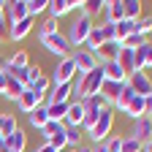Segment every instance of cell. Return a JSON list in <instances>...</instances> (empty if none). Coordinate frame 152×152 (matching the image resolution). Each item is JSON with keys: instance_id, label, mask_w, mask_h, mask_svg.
<instances>
[{"instance_id": "1", "label": "cell", "mask_w": 152, "mask_h": 152, "mask_svg": "<svg viewBox=\"0 0 152 152\" xmlns=\"http://www.w3.org/2000/svg\"><path fill=\"white\" fill-rule=\"evenodd\" d=\"M95 25H92V16H87V14H82L79 11V16L73 19V25H71V30H68V44L71 46H82V44H87V38H90V30H92Z\"/></svg>"}, {"instance_id": "2", "label": "cell", "mask_w": 152, "mask_h": 152, "mask_svg": "<svg viewBox=\"0 0 152 152\" xmlns=\"http://www.w3.org/2000/svg\"><path fill=\"white\" fill-rule=\"evenodd\" d=\"M111 128H114V111H111V109H103V111H101V117L95 120V125H92L87 133H90V139H92V141L106 144L109 136H111Z\"/></svg>"}, {"instance_id": "3", "label": "cell", "mask_w": 152, "mask_h": 152, "mask_svg": "<svg viewBox=\"0 0 152 152\" xmlns=\"http://www.w3.org/2000/svg\"><path fill=\"white\" fill-rule=\"evenodd\" d=\"M41 46H44L46 52L57 54L60 60H63V57H71V44H68V38H65L63 33H52V35L41 38Z\"/></svg>"}, {"instance_id": "4", "label": "cell", "mask_w": 152, "mask_h": 152, "mask_svg": "<svg viewBox=\"0 0 152 152\" xmlns=\"http://www.w3.org/2000/svg\"><path fill=\"white\" fill-rule=\"evenodd\" d=\"M73 76H76L73 57H63V60L57 63L54 73H52V84H68V82H73Z\"/></svg>"}, {"instance_id": "5", "label": "cell", "mask_w": 152, "mask_h": 152, "mask_svg": "<svg viewBox=\"0 0 152 152\" xmlns=\"http://www.w3.org/2000/svg\"><path fill=\"white\" fill-rule=\"evenodd\" d=\"M128 87L136 92V95H141V98H149V95H152V79H149L144 71H136V73H133L130 79H128Z\"/></svg>"}, {"instance_id": "6", "label": "cell", "mask_w": 152, "mask_h": 152, "mask_svg": "<svg viewBox=\"0 0 152 152\" xmlns=\"http://www.w3.org/2000/svg\"><path fill=\"white\" fill-rule=\"evenodd\" d=\"M120 49H122L120 41H106V44H101L98 49H95V60H98L101 65L103 63H114V60H117V54H120Z\"/></svg>"}, {"instance_id": "7", "label": "cell", "mask_w": 152, "mask_h": 152, "mask_svg": "<svg viewBox=\"0 0 152 152\" xmlns=\"http://www.w3.org/2000/svg\"><path fill=\"white\" fill-rule=\"evenodd\" d=\"M41 101H44V95H38V92H33V90H25V92L16 98V106H19V111L30 114V111H35L38 106H41Z\"/></svg>"}, {"instance_id": "8", "label": "cell", "mask_w": 152, "mask_h": 152, "mask_svg": "<svg viewBox=\"0 0 152 152\" xmlns=\"http://www.w3.org/2000/svg\"><path fill=\"white\" fill-rule=\"evenodd\" d=\"M27 0H14V3L6 6V19H8V25H16V22H22V19H27Z\"/></svg>"}, {"instance_id": "9", "label": "cell", "mask_w": 152, "mask_h": 152, "mask_svg": "<svg viewBox=\"0 0 152 152\" xmlns=\"http://www.w3.org/2000/svg\"><path fill=\"white\" fill-rule=\"evenodd\" d=\"M71 57H73V63H76V73H90L95 65H98L95 54H92V52H87V49H79L76 54H71Z\"/></svg>"}, {"instance_id": "10", "label": "cell", "mask_w": 152, "mask_h": 152, "mask_svg": "<svg viewBox=\"0 0 152 152\" xmlns=\"http://www.w3.org/2000/svg\"><path fill=\"white\" fill-rule=\"evenodd\" d=\"M46 103H71L73 101V84L68 82V84H54V90L46 95Z\"/></svg>"}, {"instance_id": "11", "label": "cell", "mask_w": 152, "mask_h": 152, "mask_svg": "<svg viewBox=\"0 0 152 152\" xmlns=\"http://www.w3.org/2000/svg\"><path fill=\"white\" fill-rule=\"evenodd\" d=\"M120 65V71L125 73V79H130L133 73H136V57H133V49H120L117 60H114Z\"/></svg>"}, {"instance_id": "12", "label": "cell", "mask_w": 152, "mask_h": 152, "mask_svg": "<svg viewBox=\"0 0 152 152\" xmlns=\"http://www.w3.org/2000/svg\"><path fill=\"white\" fill-rule=\"evenodd\" d=\"M73 8H82L79 0H49V14H52V19H60L63 14H68Z\"/></svg>"}, {"instance_id": "13", "label": "cell", "mask_w": 152, "mask_h": 152, "mask_svg": "<svg viewBox=\"0 0 152 152\" xmlns=\"http://www.w3.org/2000/svg\"><path fill=\"white\" fill-rule=\"evenodd\" d=\"M133 139H139L141 144L152 141V117H139L136 128H133Z\"/></svg>"}, {"instance_id": "14", "label": "cell", "mask_w": 152, "mask_h": 152, "mask_svg": "<svg viewBox=\"0 0 152 152\" xmlns=\"http://www.w3.org/2000/svg\"><path fill=\"white\" fill-rule=\"evenodd\" d=\"M82 120H84V103L82 101H71L68 103V114H65V125H82Z\"/></svg>"}, {"instance_id": "15", "label": "cell", "mask_w": 152, "mask_h": 152, "mask_svg": "<svg viewBox=\"0 0 152 152\" xmlns=\"http://www.w3.org/2000/svg\"><path fill=\"white\" fill-rule=\"evenodd\" d=\"M125 19V6H122V0H109L106 3V22H122Z\"/></svg>"}, {"instance_id": "16", "label": "cell", "mask_w": 152, "mask_h": 152, "mask_svg": "<svg viewBox=\"0 0 152 152\" xmlns=\"http://www.w3.org/2000/svg\"><path fill=\"white\" fill-rule=\"evenodd\" d=\"M25 144H27V136L22 130H14L11 136H6V152H25Z\"/></svg>"}, {"instance_id": "17", "label": "cell", "mask_w": 152, "mask_h": 152, "mask_svg": "<svg viewBox=\"0 0 152 152\" xmlns=\"http://www.w3.org/2000/svg\"><path fill=\"white\" fill-rule=\"evenodd\" d=\"M30 30H33V16H27V19H22V22L11 25V41H22Z\"/></svg>"}, {"instance_id": "18", "label": "cell", "mask_w": 152, "mask_h": 152, "mask_svg": "<svg viewBox=\"0 0 152 152\" xmlns=\"http://www.w3.org/2000/svg\"><path fill=\"white\" fill-rule=\"evenodd\" d=\"M144 103H147V98H141V95H133V101L128 103L125 114H130L133 120H139V117H144Z\"/></svg>"}, {"instance_id": "19", "label": "cell", "mask_w": 152, "mask_h": 152, "mask_svg": "<svg viewBox=\"0 0 152 152\" xmlns=\"http://www.w3.org/2000/svg\"><path fill=\"white\" fill-rule=\"evenodd\" d=\"M46 114H49V120L63 122L68 114V103H46Z\"/></svg>"}, {"instance_id": "20", "label": "cell", "mask_w": 152, "mask_h": 152, "mask_svg": "<svg viewBox=\"0 0 152 152\" xmlns=\"http://www.w3.org/2000/svg\"><path fill=\"white\" fill-rule=\"evenodd\" d=\"M49 122V114H46V106H38L35 111H30V125L35 128V130H41L44 125Z\"/></svg>"}, {"instance_id": "21", "label": "cell", "mask_w": 152, "mask_h": 152, "mask_svg": "<svg viewBox=\"0 0 152 152\" xmlns=\"http://www.w3.org/2000/svg\"><path fill=\"white\" fill-rule=\"evenodd\" d=\"M122 6H125V19L128 22H136L141 16V3L139 0H122Z\"/></svg>"}, {"instance_id": "22", "label": "cell", "mask_w": 152, "mask_h": 152, "mask_svg": "<svg viewBox=\"0 0 152 152\" xmlns=\"http://www.w3.org/2000/svg\"><path fill=\"white\" fill-rule=\"evenodd\" d=\"M125 84H117V82H103V87H101V95L109 101V103H114V98L120 95V90H122Z\"/></svg>"}, {"instance_id": "23", "label": "cell", "mask_w": 152, "mask_h": 152, "mask_svg": "<svg viewBox=\"0 0 152 152\" xmlns=\"http://www.w3.org/2000/svg\"><path fill=\"white\" fill-rule=\"evenodd\" d=\"M114 30H117V41L122 44L130 33H136V22H128V19H122V22H117V25H114Z\"/></svg>"}, {"instance_id": "24", "label": "cell", "mask_w": 152, "mask_h": 152, "mask_svg": "<svg viewBox=\"0 0 152 152\" xmlns=\"http://www.w3.org/2000/svg\"><path fill=\"white\" fill-rule=\"evenodd\" d=\"M25 90H27V87H25L22 82H16V79H11V76H8V84H6V92H3V95H6V98H11V101H16Z\"/></svg>"}, {"instance_id": "25", "label": "cell", "mask_w": 152, "mask_h": 152, "mask_svg": "<svg viewBox=\"0 0 152 152\" xmlns=\"http://www.w3.org/2000/svg\"><path fill=\"white\" fill-rule=\"evenodd\" d=\"M133 95H136V92H133V90H130V87L125 84V87L120 90V95H117V98H114V106H117L120 111H125V109H128V103L133 101Z\"/></svg>"}, {"instance_id": "26", "label": "cell", "mask_w": 152, "mask_h": 152, "mask_svg": "<svg viewBox=\"0 0 152 152\" xmlns=\"http://www.w3.org/2000/svg\"><path fill=\"white\" fill-rule=\"evenodd\" d=\"M144 44H147V35H141V33H130L125 41H122V49H133V52H136V49H141Z\"/></svg>"}, {"instance_id": "27", "label": "cell", "mask_w": 152, "mask_h": 152, "mask_svg": "<svg viewBox=\"0 0 152 152\" xmlns=\"http://www.w3.org/2000/svg\"><path fill=\"white\" fill-rule=\"evenodd\" d=\"M101 44H106V41H103L101 27H92V30H90V38H87V52H92V54H95V49H98Z\"/></svg>"}, {"instance_id": "28", "label": "cell", "mask_w": 152, "mask_h": 152, "mask_svg": "<svg viewBox=\"0 0 152 152\" xmlns=\"http://www.w3.org/2000/svg\"><path fill=\"white\" fill-rule=\"evenodd\" d=\"M120 152H144V144L139 139H133V136H125L120 141Z\"/></svg>"}, {"instance_id": "29", "label": "cell", "mask_w": 152, "mask_h": 152, "mask_svg": "<svg viewBox=\"0 0 152 152\" xmlns=\"http://www.w3.org/2000/svg\"><path fill=\"white\" fill-rule=\"evenodd\" d=\"M14 130H19V125H16V114H3V128H0V136H11Z\"/></svg>"}, {"instance_id": "30", "label": "cell", "mask_w": 152, "mask_h": 152, "mask_svg": "<svg viewBox=\"0 0 152 152\" xmlns=\"http://www.w3.org/2000/svg\"><path fill=\"white\" fill-rule=\"evenodd\" d=\"M106 11V3H103V0H84V3H82V14H87V16H92V14H98V11Z\"/></svg>"}, {"instance_id": "31", "label": "cell", "mask_w": 152, "mask_h": 152, "mask_svg": "<svg viewBox=\"0 0 152 152\" xmlns=\"http://www.w3.org/2000/svg\"><path fill=\"white\" fill-rule=\"evenodd\" d=\"M65 139H68V147H76L82 139V125H65Z\"/></svg>"}, {"instance_id": "32", "label": "cell", "mask_w": 152, "mask_h": 152, "mask_svg": "<svg viewBox=\"0 0 152 152\" xmlns=\"http://www.w3.org/2000/svg\"><path fill=\"white\" fill-rule=\"evenodd\" d=\"M57 27H60V19H52V16H49L46 22L38 27V35H41V38H46V35H52V33H60Z\"/></svg>"}, {"instance_id": "33", "label": "cell", "mask_w": 152, "mask_h": 152, "mask_svg": "<svg viewBox=\"0 0 152 152\" xmlns=\"http://www.w3.org/2000/svg\"><path fill=\"white\" fill-rule=\"evenodd\" d=\"M82 103H84V106H92V109H111V103L103 98L101 92H98V95H90V98H84Z\"/></svg>"}, {"instance_id": "34", "label": "cell", "mask_w": 152, "mask_h": 152, "mask_svg": "<svg viewBox=\"0 0 152 152\" xmlns=\"http://www.w3.org/2000/svg\"><path fill=\"white\" fill-rule=\"evenodd\" d=\"M49 11V0H27V14L35 19V14Z\"/></svg>"}, {"instance_id": "35", "label": "cell", "mask_w": 152, "mask_h": 152, "mask_svg": "<svg viewBox=\"0 0 152 152\" xmlns=\"http://www.w3.org/2000/svg\"><path fill=\"white\" fill-rule=\"evenodd\" d=\"M136 33H141V35H147V33H152V16H139L136 19Z\"/></svg>"}, {"instance_id": "36", "label": "cell", "mask_w": 152, "mask_h": 152, "mask_svg": "<svg viewBox=\"0 0 152 152\" xmlns=\"http://www.w3.org/2000/svg\"><path fill=\"white\" fill-rule=\"evenodd\" d=\"M8 65H14V68H27L30 63H27V52H16L11 60H6Z\"/></svg>"}, {"instance_id": "37", "label": "cell", "mask_w": 152, "mask_h": 152, "mask_svg": "<svg viewBox=\"0 0 152 152\" xmlns=\"http://www.w3.org/2000/svg\"><path fill=\"white\" fill-rule=\"evenodd\" d=\"M6 41H11V25H8L6 14H3L0 16V44H6Z\"/></svg>"}, {"instance_id": "38", "label": "cell", "mask_w": 152, "mask_h": 152, "mask_svg": "<svg viewBox=\"0 0 152 152\" xmlns=\"http://www.w3.org/2000/svg\"><path fill=\"white\" fill-rule=\"evenodd\" d=\"M60 128H63V122H54V120H49V122L41 128V133H44V139L49 141V139H52V136H54V133L60 130Z\"/></svg>"}, {"instance_id": "39", "label": "cell", "mask_w": 152, "mask_h": 152, "mask_svg": "<svg viewBox=\"0 0 152 152\" xmlns=\"http://www.w3.org/2000/svg\"><path fill=\"white\" fill-rule=\"evenodd\" d=\"M101 33H103V41H117V30H114V22H103V25H101Z\"/></svg>"}, {"instance_id": "40", "label": "cell", "mask_w": 152, "mask_h": 152, "mask_svg": "<svg viewBox=\"0 0 152 152\" xmlns=\"http://www.w3.org/2000/svg\"><path fill=\"white\" fill-rule=\"evenodd\" d=\"M144 68H152V44H144Z\"/></svg>"}, {"instance_id": "41", "label": "cell", "mask_w": 152, "mask_h": 152, "mask_svg": "<svg viewBox=\"0 0 152 152\" xmlns=\"http://www.w3.org/2000/svg\"><path fill=\"white\" fill-rule=\"evenodd\" d=\"M120 141H122V139H117V136H109L106 149H109V152H120Z\"/></svg>"}, {"instance_id": "42", "label": "cell", "mask_w": 152, "mask_h": 152, "mask_svg": "<svg viewBox=\"0 0 152 152\" xmlns=\"http://www.w3.org/2000/svg\"><path fill=\"white\" fill-rule=\"evenodd\" d=\"M6 84H8V76H6V71H0V95L6 92Z\"/></svg>"}, {"instance_id": "43", "label": "cell", "mask_w": 152, "mask_h": 152, "mask_svg": "<svg viewBox=\"0 0 152 152\" xmlns=\"http://www.w3.org/2000/svg\"><path fill=\"white\" fill-rule=\"evenodd\" d=\"M35 152H57V149H54V147H52V144H46V141H44V144H41V147H38V149H35Z\"/></svg>"}, {"instance_id": "44", "label": "cell", "mask_w": 152, "mask_h": 152, "mask_svg": "<svg viewBox=\"0 0 152 152\" xmlns=\"http://www.w3.org/2000/svg\"><path fill=\"white\" fill-rule=\"evenodd\" d=\"M92 152H109V149H106V144H98V147H92Z\"/></svg>"}, {"instance_id": "45", "label": "cell", "mask_w": 152, "mask_h": 152, "mask_svg": "<svg viewBox=\"0 0 152 152\" xmlns=\"http://www.w3.org/2000/svg\"><path fill=\"white\" fill-rule=\"evenodd\" d=\"M6 6H8V3H6V0H0V16H3V14H6Z\"/></svg>"}, {"instance_id": "46", "label": "cell", "mask_w": 152, "mask_h": 152, "mask_svg": "<svg viewBox=\"0 0 152 152\" xmlns=\"http://www.w3.org/2000/svg\"><path fill=\"white\" fill-rule=\"evenodd\" d=\"M0 152H6V139L0 136Z\"/></svg>"}, {"instance_id": "47", "label": "cell", "mask_w": 152, "mask_h": 152, "mask_svg": "<svg viewBox=\"0 0 152 152\" xmlns=\"http://www.w3.org/2000/svg\"><path fill=\"white\" fill-rule=\"evenodd\" d=\"M76 152H92V147H79Z\"/></svg>"}, {"instance_id": "48", "label": "cell", "mask_w": 152, "mask_h": 152, "mask_svg": "<svg viewBox=\"0 0 152 152\" xmlns=\"http://www.w3.org/2000/svg\"><path fill=\"white\" fill-rule=\"evenodd\" d=\"M144 152H152V141H147V144H144Z\"/></svg>"}, {"instance_id": "49", "label": "cell", "mask_w": 152, "mask_h": 152, "mask_svg": "<svg viewBox=\"0 0 152 152\" xmlns=\"http://www.w3.org/2000/svg\"><path fill=\"white\" fill-rule=\"evenodd\" d=\"M3 65H6V60H3V54H0V71H3Z\"/></svg>"}, {"instance_id": "50", "label": "cell", "mask_w": 152, "mask_h": 152, "mask_svg": "<svg viewBox=\"0 0 152 152\" xmlns=\"http://www.w3.org/2000/svg\"><path fill=\"white\" fill-rule=\"evenodd\" d=\"M0 128H3V114H0Z\"/></svg>"}, {"instance_id": "51", "label": "cell", "mask_w": 152, "mask_h": 152, "mask_svg": "<svg viewBox=\"0 0 152 152\" xmlns=\"http://www.w3.org/2000/svg\"><path fill=\"white\" fill-rule=\"evenodd\" d=\"M68 152H76V149H68Z\"/></svg>"}]
</instances>
